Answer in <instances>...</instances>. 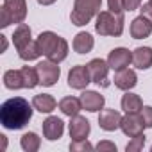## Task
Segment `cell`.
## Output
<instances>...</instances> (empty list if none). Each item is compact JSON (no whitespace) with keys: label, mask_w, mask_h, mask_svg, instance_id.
Segmentation results:
<instances>
[{"label":"cell","mask_w":152,"mask_h":152,"mask_svg":"<svg viewBox=\"0 0 152 152\" xmlns=\"http://www.w3.org/2000/svg\"><path fill=\"white\" fill-rule=\"evenodd\" d=\"M32 111H34L32 102L29 104L22 97L7 99L2 106H0V124H2L4 129L20 131L31 122Z\"/></svg>","instance_id":"6da1fadb"},{"label":"cell","mask_w":152,"mask_h":152,"mask_svg":"<svg viewBox=\"0 0 152 152\" xmlns=\"http://www.w3.org/2000/svg\"><path fill=\"white\" fill-rule=\"evenodd\" d=\"M100 9H102V0H75L70 20L77 27L88 25L93 18H97Z\"/></svg>","instance_id":"7a4b0ae2"},{"label":"cell","mask_w":152,"mask_h":152,"mask_svg":"<svg viewBox=\"0 0 152 152\" xmlns=\"http://www.w3.org/2000/svg\"><path fill=\"white\" fill-rule=\"evenodd\" d=\"M124 15H116L111 11H100L97 15V22H95V32L100 36H113L118 38L124 34Z\"/></svg>","instance_id":"3957f363"},{"label":"cell","mask_w":152,"mask_h":152,"mask_svg":"<svg viewBox=\"0 0 152 152\" xmlns=\"http://www.w3.org/2000/svg\"><path fill=\"white\" fill-rule=\"evenodd\" d=\"M36 70H38V75H39V84L45 86V88H50L54 86L59 77H61V68H59V63H54L50 59H45V61H39L36 64Z\"/></svg>","instance_id":"277c9868"},{"label":"cell","mask_w":152,"mask_h":152,"mask_svg":"<svg viewBox=\"0 0 152 152\" xmlns=\"http://www.w3.org/2000/svg\"><path fill=\"white\" fill-rule=\"evenodd\" d=\"M91 83V75L88 70V64H77L72 66L68 72V86L72 90H86Z\"/></svg>","instance_id":"5b68a950"},{"label":"cell","mask_w":152,"mask_h":152,"mask_svg":"<svg viewBox=\"0 0 152 152\" xmlns=\"http://www.w3.org/2000/svg\"><path fill=\"white\" fill-rule=\"evenodd\" d=\"M88 70H90V75H91V83H95V84H102V86H109V83H107V73H109V64H107V61H104V59H91L90 63H88Z\"/></svg>","instance_id":"8992f818"},{"label":"cell","mask_w":152,"mask_h":152,"mask_svg":"<svg viewBox=\"0 0 152 152\" xmlns=\"http://www.w3.org/2000/svg\"><path fill=\"white\" fill-rule=\"evenodd\" d=\"M68 131H70V138L72 140H86L91 132V125H90V120L86 116H81V115H75L70 118V124H68Z\"/></svg>","instance_id":"52a82bcc"},{"label":"cell","mask_w":152,"mask_h":152,"mask_svg":"<svg viewBox=\"0 0 152 152\" xmlns=\"http://www.w3.org/2000/svg\"><path fill=\"white\" fill-rule=\"evenodd\" d=\"M120 129H122V132H124L125 136L132 138V136L141 134L143 129H147V127H145L143 118H141L140 113H125V116L122 118V125H120Z\"/></svg>","instance_id":"ba28073f"},{"label":"cell","mask_w":152,"mask_h":152,"mask_svg":"<svg viewBox=\"0 0 152 152\" xmlns=\"http://www.w3.org/2000/svg\"><path fill=\"white\" fill-rule=\"evenodd\" d=\"M132 63V52L125 47H118V48H113L107 56V64L111 70H122V68H127L129 64Z\"/></svg>","instance_id":"9c48e42d"},{"label":"cell","mask_w":152,"mask_h":152,"mask_svg":"<svg viewBox=\"0 0 152 152\" xmlns=\"http://www.w3.org/2000/svg\"><path fill=\"white\" fill-rule=\"evenodd\" d=\"M122 113L116 109H102L99 113V125L102 131L106 132H113L116 129H120L122 125Z\"/></svg>","instance_id":"30bf717a"},{"label":"cell","mask_w":152,"mask_h":152,"mask_svg":"<svg viewBox=\"0 0 152 152\" xmlns=\"http://www.w3.org/2000/svg\"><path fill=\"white\" fill-rule=\"evenodd\" d=\"M113 83L118 90L122 91H131L136 84H138V75L134 70H131L129 66L127 68H122V70H116L115 77H113Z\"/></svg>","instance_id":"8fae6325"},{"label":"cell","mask_w":152,"mask_h":152,"mask_svg":"<svg viewBox=\"0 0 152 152\" xmlns=\"http://www.w3.org/2000/svg\"><path fill=\"white\" fill-rule=\"evenodd\" d=\"M81 102H83V109L90 111V113H99L104 109V104H106V99L104 95H100L99 91H93V90H84L81 93Z\"/></svg>","instance_id":"7c38bea8"},{"label":"cell","mask_w":152,"mask_h":152,"mask_svg":"<svg viewBox=\"0 0 152 152\" xmlns=\"http://www.w3.org/2000/svg\"><path fill=\"white\" fill-rule=\"evenodd\" d=\"M41 129H43V136L48 141H56L64 132V122L61 118H57V116H48L47 120H43Z\"/></svg>","instance_id":"4fadbf2b"},{"label":"cell","mask_w":152,"mask_h":152,"mask_svg":"<svg viewBox=\"0 0 152 152\" xmlns=\"http://www.w3.org/2000/svg\"><path fill=\"white\" fill-rule=\"evenodd\" d=\"M129 31H131V36L134 39H145L152 34V22L148 18H145L143 15H140L131 22Z\"/></svg>","instance_id":"5bb4252c"},{"label":"cell","mask_w":152,"mask_h":152,"mask_svg":"<svg viewBox=\"0 0 152 152\" xmlns=\"http://www.w3.org/2000/svg\"><path fill=\"white\" fill-rule=\"evenodd\" d=\"M36 41H38V45H39L41 54H43L45 57H48V56L56 50V47L59 45L61 36H57V34L52 32V31H45V32H41V34L36 38Z\"/></svg>","instance_id":"9a60e30c"},{"label":"cell","mask_w":152,"mask_h":152,"mask_svg":"<svg viewBox=\"0 0 152 152\" xmlns=\"http://www.w3.org/2000/svg\"><path fill=\"white\" fill-rule=\"evenodd\" d=\"M132 64L138 70H148L152 66V47H138L132 50Z\"/></svg>","instance_id":"2e32d148"},{"label":"cell","mask_w":152,"mask_h":152,"mask_svg":"<svg viewBox=\"0 0 152 152\" xmlns=\"http://www.w3.org/2000/svg\"><path fill=\"white\" fill-rule=\"evenodd\" d=\"M31 41H32V31H31V27L27 23H18V27L13 32V45H15L16 52L22 50L23 47H27Z\"/></svg>","instance_id":"e0dca14e"},{"label":"cell","mask_w":152,"mask_h":152,"mask_svg":"<svg viewBox=\"0 0 152 152\" xmlns=\"http://www.w3.org/2000/svg\"><path fill=\"white\" fill-rule=\"evenodd\" d=\"M2 6H6L9 9L15 23H23V20L27 18V2L25 0H4Z\"/></svg>","instance_id":"ac0fdd59"},{"label":"cell","mask_w":152,"mask_h":152,"mask_svg":"<svg viewBox=\"0 0 152 152\" xmlns=\"http://www.w3.org/2000/svg\"><path fill=\"white\" fill-rule=\"evenodd\" d=\"M72 47L77 54H88V52L93 50L95 39L90 32H79V34H75V38L72 41Z\"/></svg>","instance_id":"d6986e66"},{"label":"cell","mask_w":152,"mask_h":152,"mask_svg":"<svg viewBox=\"0 0 152 152\" xmlns=\"http://www.w3.org/2000/svg\"><path fill=\"white\" fill-rule=\"evenodd\" d=\"M32 106H34V109L39 111V113L50 115V113L57 107V102H56V99H54L52 95H48V93H39V95H34Z\"/></svg>","instance_id":"ffe728a7"},{"label":"cell","mask_w":152,"mask_h":152,"mask_svg":"<svg viewBox=\"0 0 152 152\" xmlns=\"http://www.w3.org/2000/svg\"><path fill=\"white\" fill-rule=\"evenodd\" d=\"M57 107L61 109L63 115H66V116L72 118V116H75V115H79V113H81V109H83V102H81V97H79V99H77V97H64V99L59 100Z\"/></svg>","instance_id":"44dd1931"},{"label":"cell","mask_w":152,"mask_h":152,"mask_svg":"<svg viewBox=\"0 0 152 152\" xmlns=\"http://www.w3.org/2000/svg\"><path fill=\"white\" fill-rule=\"evenodd\" d=\"M120 106H122V109L125 113H140L141 107H143V100H141L140 95L131 93V91H125V95L120 100Z\"/></svg>","instance_id":"7402d4cb"},{"label":"cell","mask_w":152,"mask_h":152,"mask_svg":"<svg viewBox=\"0 0 152 152\" xmlns=\"http://www.w3.org/2000/svg\"><path fill=\"white\" fill-rule=\"evenodd\" d=\"M4 86L7 90H22V88H25L22 70H7L4 73Z\"/></svg>","instance_id":"603a6c76"},{"label":"cell","mask_w":152,"mask_h":152,"mask_svg":"<svg viewBox=\"0 0 152 152\" xmlns=\"http://www.w3.org/2000/svg\"><path fill=\"white\" fill-rule=\"evenodd\" d=\"M20 147L25 152H38L39 147H41V138L36 132H25L20 138Z\"/></svg>","instance_id":"cb8c5ba5"},{"label":"cell","mask_w":152,"mask_h":152,"mask_svg":"<svg viewBox=\"0 0 152 152\" xmlns=\"http://www.w3.org/2000/svg\"><path fill=\"white\" fill-rule=\"evenodd\" d=\"M18 56H20V59L22 61H36V59H39V56H43L41 54V50H39V45H38V41H31L27 47H23L22 50H18Z\"/></svg>","instance_id":"d4e9b609"},{"label":"cell","mask_w":152,"mask_h":152,"mask_svg":"<svg viewBox=\"0 0 152 152\" xmlns=\"http://www.w3.org/2000/svg\"><path fill=\"white\" fill-rule=\"evenodd\" d=\"M20 70H22V75H23V86H25V90H32V88H36L39 84V75H38L36 66L34 68L32 66H23Z\"/></svg>","instance_id":"484cf974"},{"label":"cell","mask_w":152,"mask_h":152,"mask_svg":"<svg viewBox=\"0 0 152 152\" xmlns=\"http://www.w3.org/2000/svg\"><path fill=\"white\" fill-rule=\"evenodd\" d=\"M145 141H147V136L141 132V134H138V136H132L131 138V141L127 143V147H125V150L127 152H140L143 147H145Z\"/></svg>","instance_id":"4316f807"},{"label":"cell","mask_w":152,"mask_h":152,"mask_svg":"<svg viewBox=\"0 0 152 152\" xmlns=\"http://www.w3.org/2000/svg\"><path fill=\"white\" fill-rule=\"evenodd\" d=\"M95 147L88 141V138L86 140H72V143H70V150L72 152H84V150H93Z\"/></svg>","instance_id":"83f0119b"},{"label":"cell","mask_w":152,"mask_h":152,"mask_svg":"<svg viewBox=\"0 0 152 152\" xmlns=\"http://www.w3.org/2000/svg\"><path fill=\"white\" fill-rule=\"evenodd\" d=\"M0 18H2V20H0V25H2V29H6V27H9L11 23H15V20H13L9 9H7L6 6L0 7Z\"/></svg>","instance_id":"f1b7e54d"},{"label":"cell","mask_w":152,"mask_h":152,"mask_svg":"<svg viewBox=\"0 0 152 152\" xmlns=\"http://www.w3.org/2000/svg\"><path fill=\"white\" fill-rule=\"evenodd\" d=\"M141 118H143V124L147 129H152V106H143L141 111H140Z\"/></svg>","instance_id":"f546056e"},{"label":"cell","mask_w":152,"mask_h":152,"mask_svg":"<svg viewBox=\"0 0 152 152\" xmlns=\"http://www.w3.org/2000/svg\"><path fill=\"white\" fill-rule=\"evenodd\" d=\"M107 7H109L111 13H116V15H124L125 13L124 0H107Z\"/></svg>","instance_id":"4dcf8cb0"},{"label":"cell","mask_w":152,"mask_h":152,"mask_svg":"<svg viewBox=\"0 0 152 152\" xmlns=\"http://www.w3.org/2000/svg\"><path fill=\"white\" fill-rule=\"evenodd\" d=\"M95 148L97 150H111V152H116V145L115 143H111V141H99L97 145H95Z\"/></svg>","instance_id":"1f68e13d"},{"label":"cell","mask_w":152,"mask_h":152,"mask_svg":"<svg viewBox=\"0 0 152 152\" xmlns=\"http://www.w3.org/2000/svg\"><path fill=\"white\" fill-rule=\"evenodd\" d=\"M124 6H125V11H136L141 6V0H124Z\"/></svg>","instance_id":"d6a6232c"},{"label":"cell","mask_w":152,"mask_h":152,"mask_svg":"<svg viewBox=\"0 0 152 152\" xmlns=\"http://www.w3.org/2000/svg\"><path fill=\"white\" fill-rule=\"evenodd\" d=\"M140 13L145 16V18H148L150 22H152V4H143V6H140Z\"/></svg>","instance_id":"836d02e7"},{"label":"cell","mask_w":152,"mask_h":152,"mask_svg":"<svg viewBox=\"0 0 152 152\" xmlns=\"http://www.w3.org/2000/svg\"><path fill=\"white\" fill-rule=\"evenodd\" d=\"M36 2H38L39 6H52V4L57 2V0H36Z\"/></svg>","instance_id":"e575fe53"},{"label":"cell","mask_w":152,"mask_h":152,"mask_svg":"<svg viewBox=\"0 0 152 152\" xmlns=\"http://www.w3.org/2000/svg\"><path fill=\"white\" fill-rule=\"evenodd\" d=\"M0 39H2V48H0V52H6L7 50V38L2 34V36H0Z\"/></svg>","instance_id":"d590c367"},{"label":"cell","mask_w":152,"mask_h":152,"mask_svg":"<svg viewBox=\"0 0 152 152\" xmlns=\"http://www.w3.org/2000/svg\"><path fill=\"white\" fill-rule=\"evenodd\" d=\"M0 140H2V148H6V147H7V140H6V136H4V134H0Z\"/></svg>","instance_id":"8d00e7d4"},{"label":"cell","mask_w":152,"mask_h":152,"mask_svg":"<svg viewBox=\"0 0 152 152\" xmlns=\"http://www.w3.org/2000/svg\"><path fill=\"white\" fill-rule=\"evenodd\" d=\"M148 4H152V0H148Z\"/></svg>","instance_id":"74e56055"},{"label":"cell","mask_w":152,"mask_h":152,"mask_svg":"<svg viewBox=\"0 0 152 152\" xmlns=\"http://www.w3.org/2000/svg\"><path fill=\"white\" fill-rule=\"evenodd\" d=\"M150 152H152V145H150Z\"/></svg>","instance_id":"f35d334b"}]
</instances>
